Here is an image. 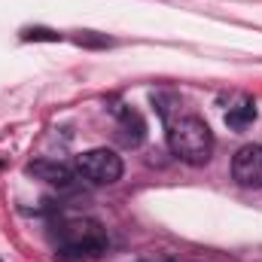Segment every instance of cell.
I'll return each mask as SVG.
<instances>
[{
  "instance_id": "1",
  "label": "cell",
  "mask_w": 262,
  "mask_h": 262,
  "mask_svg": "<svg viewBox=\"0 0 262 262\" xmlns=\"http://www.w3.org/2000/svg\"><path fill=\"white\" fill-rule=\"evenodd\" d=\"M55 241V259L58 262H89L107 253V229L98 220H67L52 232Z\"/></svg>"
},
{
  "instance_id": "2",
  "label": "cell",
  "mask_w": 262,
  "mask_h": 262,
  "mask_svg": "<svg viewBox=\"0 0 262 262\" xmlns=\"http://www.w3.org/2000/svg\"><path fill=\"white\" fill-rule=\"evenodd\" d=\"M168 149L180 162L201 168L213 156V134H210L207 122L201 116L183 113L177 119H168Z\"/></svg>"
},
{
  "instance_id": "3",
  "label": "cell",
  "mask_w": 262,
  "mask_h": 262,
  "mask_svg": "<svg viewBox=\"0 0 262 262\" xmlns=\"http://www.w3.org/2000/svg\"><path fill=\"white\" fill-rule=\"evenodd\" d=\"M76 171L79 177H85L95 186H110L122 177V159L107 146L85 149L82 156H76Z\"/></svg>"
},
{
  "instance_id": "4",
  "label": "cell",
  "mask_w": 262,
  "mask_h": 262,
  "mask_svg": "<svg viewBox=\"0 0 262 262\" xmlns=\"http://www.w3.org/2000/svg\"><path fill=\"white\" fill-rule=\"evenodd\" d=\"M232 177L244 189H262V146L247 143L232 159Z\"/></svg>"
},
{
  "instance_id": "5",
  "label": "cell",
  "mask_w": 262,
  "mask_h": 262,
  "mask_svg": "<svg viewBox=\"0 0 262 262\" xmlns=\"http://www.w3.org/2000/svg\"><path fill=\"white\" fill-rule=\"evenodd\" d=\"M31 177H37V180H43V183H49V186H58V189H70L73 186V171L67 168L64 162H55V159H34V162H28V168H25Z\"/></svg>"
},
{
  "instance_id": "6",
  "label": "cell",
  "mask_w": 262,
  "mask_h": 262,
  "mask_svg": "<svg viewBox=\"0 0 262 262\" xmlns=\"http://www.w3.org/2000/svg\"><path fill=\"white\" fill-rule=\"evenodd\" d=\"M146 137V122L140 119V113H134L131 107L119 110V140L125 146H140Z\"/></svg>"
},
{
  "instance_id": "7",
  "label": "cell",
  "mask_w": 262,
  "mask_h": 262,
  "mask_svg": "<svg viewBox=\"0 0 262 262\" xmlns=\"http://www.w3.org/2000/svg\"><path fill=\"white\" fill-rule=\"evenodd\" d=\"M253 119H256V104L250 98H238V104L229 107V113H226V125L235 131H244Z\"/></svg>"
},
{
  "instance_id": "8",
  "label": "cell",
  "mask_w": 262,
  "mask_h": 262,
  "mask_svg": "<svg viewBox=\"0 0 262 262\" xmlns=\"http://www.w3.org/2000/svg\"><path fill=\"white\" fill-rule=\"evenodd\" d=\"M21 40L25 43H61L64 37L52 28H43V25H34V28H21Z\"/></svg>"
},
{
  "instance_id": "9",
  "label": "cell",
  "mask_w": 262,
  "mask_h": 262,
  "mask_svg": "<svg viewBox=\"0 0 262 262\" xmlns=\"http://www.w3.org/2000/svg\"><path fill=\"white\" fill-rule=\"evenodd\" d=\"M76 46H85V49H107V46H113V40L104 37V34H95V31H79Z\"/></svg>"
}]
</instances>
